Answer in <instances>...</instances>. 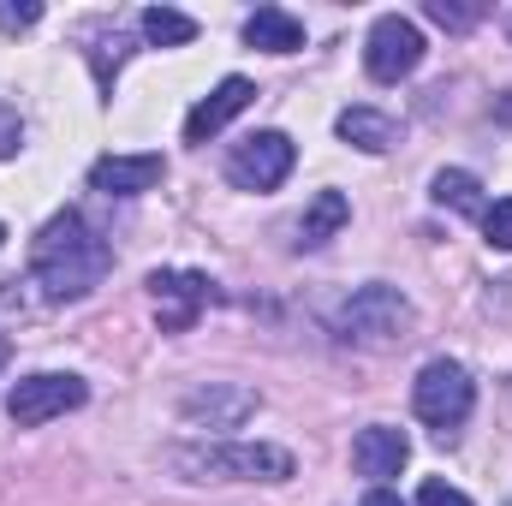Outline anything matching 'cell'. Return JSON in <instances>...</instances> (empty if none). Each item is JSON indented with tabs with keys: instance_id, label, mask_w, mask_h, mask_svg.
<instances>
[{
	"instance_id": "1",
	"label": "cell",
	"mask_w": 512,
	"mask_h": 506,
	"mask_svg": "<svg viewBox=\"0 0 512 506\" xmlns=\"http://www.w3.org/2000/svg\"><path fill=\"white\" fill-rule=\"evenodd\" d=\"M114 268V245L78 215V209H60L36 245H30V280L42 286L48 304H72V298H90Z\"/></svg>"
},
{
	"instance_id": "2",
	"label": "cell",
	"mask_w": 512,
	"mask_h": 506,
	"mask_svg": "<svg viewBox=\"0 0 512 506\" xmlns=\"http://www.w3.org/2000/svg\"><path fill=\"white\" fill-rule=\"evenodd\" d=\"M173 471L185 483H286L292 453L274 441H191L173 447Z\"/></svg>"
},
{
	"instance_id": "3",
	"label": "cell",
	"mask_w": 512,
	"mask_h": 506,
	"mask_svg": "<svg viewBox=\"0 0 512 506\" xmlns=\"http://www.w3.org/2000/svg\"><path fill=\"white\" fill-rule=\"evenodd\" d=\"M417 328V304L399 292V286H358L340 310H334V340L340 346H364V352H382V346H399L405 334Z\"/></svg>"
},
{
	"instance_id": "4",
	"label": "cell",
	"mask_w": 512,
	"mask_h": 506,
	"mask_svg": "<svg viewBox=\"0 0 512 506\" xmlns=\"http://www.w3.org/2000/svg\"><path fill=\"white\" fill-rule=\"evenodd\" d=\"M471 405H477V381L465 364H453V358H435V364H423L417 381H411V411L447 441L465 417H471Z\"/></svg>"
},
{
	"instance_id": "5",
	"label": "cell",
	"mask_w": 512,
	"mask_h": 506,
	"mask_svg": "<svg viewBox=\"0 0 512 506\" xmlns=\"http://www.w3.org/2000/svg\"><path fill=\"white\" fill-rule=\"evenodd\" d=\"M84 399H90L84 376L42 370V376L12 381V393H6V417H12L18 429H42V423H54V417H66V411H78Z\"/></svg>"
},
{
	"instance_id": "6",
	"label": "cell",
	"mask_w": 512,
	"mask_h": 506,
	"mask_svg": "<svg viewBox=\"0 0 512 506\" xmlns=\"http://www.w3.org/2000/svg\"><path fill=\"white\" fill-rule=\"evenodd\" d=\"M256 405H262V393L245 387V381H203V387H191L185 399H179V417H185V429H215V435H227V429H245L256 417Z\"/></svg>"
},
{
	"instance_id": "7",
	"label": "cell",
	"mask_w": 512,
	"mask_h": 506,
	"mask_svg": "<svg viewBox=\"0 0 512 506\" xmlns=\"http://www.w3.org/2000/svg\"><path fill=\"white\" fill-rule=\"evenodd\" d=\"M215 298V280L197 268H155L149 274V304H155V328L161 334H185Z\"/></svg>"
},
{
	"instance_id": "8",
	"label": "cell",
	"mask_w": 512,
	"mask_h": 506,
	"mask_svg": "<svg viewBox=\"0 0 512 506\" xmlns=\"http://www.w3.org/2000/svg\"><path fill=\"white\" fill-rule=\"evenodd\" d=\"M417 66H423V30L411 18H399V12H382L370 24V42H364V72L376 84H399Z\"/></svg>"
},
{
	"instance_id": "9",
	"label": "cell",
	"mask_w": 512,
	"mask_h": 506,
	"mask_svg": "<svg viewBox=\"0 0 512 506\" xmlns=\"http://www.w3.org/2000/svg\"><path fill=\"white\" fill-rule=\"evenodd\" d=\"M292 161H298V149H292L286 131H256V137H245V143L227 155V179H233L239 191H274V185L292 173Z\"/></svg>"
},
{
	"instance_id": "10",
	"label": "cell",
	"mask_w": 512,
	"mask_h": 506,
	"mask_svg": "<svg viewBox=\"0 0 512 506\" xmlns=\"http://www.w3.org/2000/svg\"><path fill=\"white\" fill-rule=\"evenodd\" d=\"M251 102H256L251 78H221V84H215V90L185 114V143H209V137H221V131L233 126Z\"/></svg>"
},
{
	"instance_id": "11",
	"label": "cell",
	"mask_w": 512,
	"mask_h": 506,
	"mask_svg": "<svg viewBox=\"0 0 512 506\" xmlns=\"http://www.w3.org/2000/svg\"><path fill=\"white\" fill-rule=\"evenodd\" d=\"M405 459H411V435H405V429L370 423V429H358V441H352V465H358V477H370L376 489H382L387 477L405 471Z\"/></svg>"
},
{
	"instance_id": "12",
	"label": "cell",
	"mask_w": 512,
	"mask_h": 506,
	"mask_svg": "<svg viewBox=\"0 0 512 506\" xmlns=\"http://www.w3.org/2000/svg\"><path fill=\"white\" fill-rule=\"evenodd\" d=\"M161 173H167L161 155H102L90 167V191H102V197H143V191L161 185Z\"/></svg>"
},
{
	"instance_id": "13",
	"label": "cell",
	"mask_w": 512,
	"mask_h": 506,
	"mask_svg": "<svg viewBox=\"0 0 512 506\" xmlns=\"http://www.w3.org/2000/svg\"><path fill=\"white\" fill-rule=\"evenodd\" d=\"M245 42L262 54H298L304 48V24L286 12V6H256L245 18Z\"/></svg>"
},
{
	"instance_id": "14",
	"label": "cell",
	"mask_w": 512,
	"mask_h": 506,
	"mask_svg": "<svg viewBox=\"0 0 512 506\" xmlns=\"http://www.w3.org/2000/svg\"><path fill=\"white\" fill-rule=\"evenodd\" d=\"M334 131H340L352 149H364V155H387V149L399 143V126L387 120L382 108H346V114L334 120Z\"/></svg>"
},
{
	"instance_id": "15",
	"label": "cell",
	"mask_w": 512,
	"mask_h": 506,
	"mask_svg": "<svg viewBox=\"0 0 512 506\" xmlns=\"http://www.w3.org/2000/svg\"><path fill=\"white\" fill-rule=\"evenodd\" d=\"M346 221H352V203H346L340 191H316V203H310V209H304V221H298V251L328 245Z\"/></svg>"
},
{
	"instance_id": "16",
	"label": "cell",
	"mask_w": 512,
	"mask_h": 506,
	"mask_svg": "<svg viewBox=\"0 0 512 506\" xmlns=\"http://www.w3.org/2000/svg\"><path fill=\"white\" fill-rule=\"evenodd\" d=\"M429 197H435L441 209H453V215H483V185H477V173H465V167H441V173L429 179Z\"/></svg>"
},
{
	"instance_id": "17",
	"label": "cell",
	"mask_w": 512,
	"mask_h": 506,
	"mask_svg": "<svg viewBox=\"0 0 512 506\" xmlns=\"http://www.w3.org/2000/svg\"><path fill=\"white\" fill-rule=\"evenodd\" d=\"M137 30H143V42H155V48H185V42L197 36V18H191V12H173V6H149V12L137 18Z\"/></svg>"
},
{
	"instance_id": "18",
	"label": "cell",
	"mask_w": 512,
	"mask_h": 506,
	"mask_svg": "<svg viewBox=\"0 0 512 506\" xmlns=\"http://www.w3.org/2000/svg\"><path fill=\"white\" fill-rule=\"evenodd\" d=\"M90 42H96V48H90L96 84H102V90H114V72L126 66V54H131V36L120 30V24H96V30H90Z\"/></svg>"
},
{
	"instance_id": "19",
	"label": "cell",
	"mask_w": 512,
	"mask_h": 506,
	"mask_svg": "<svg viewBox=\"0 0 512 506\" xmlns=\"http://www.w3.org/2000/svg\"><path fill=\"white\" fill-rule=\"evenodd\" d=\"M483 239H489L495 251H512V197L483 203Z\"/></svg>"
},
{
	"instance_id": "20",
	"label": "cell",
	"mask_w": 512,
	"mask_h": 506,
	"mask_svg": "<svg viewBox=\"0 0 512 506\" xmlns=\"http://www.w3.org/2000/svg\"><path fill=\"white\" fill-rule=\"evenodd\" d=\"M18 149H24V114H18V102L0 96V161H12Z\"/></svg>"
},
{
	"instance_id": "21",
	"label": "cell",
	"mask_w": 512,
	"mask_h": 506,
	"mask_svg": "<svg viewBox=\"0 0 512 506\" xmlns=\"http://www.w3.org/2000/svg\"><path fill=\"white\" fill-rule=\"evenodd\" d=\"M429 18H435L441 30H471L483 12H477V6H447V0H429Z\"/></svg>"
},
{
	"instance_id": "22",
	"label": "cell",
	"mask_w": 512,
	"mask_h": 506,
	"mask_svg": "<svg viewBox=\"0 0 512 506\" xmlns=\"http://www.w3.org/2000/svg\"><path fill=\"white\" fill-rule=\"evenodd\" d=\"M417 506H471V495H459L453 483H441V477H429V483L417 489Z\"/></svg>"
},
{
	"instance_id": "23",
	"label": "cell",
	"mask_w": 512,
	"mask_h": 506,
	"mask_svg": "<svg viewBox=\"0 0 512 506\" xmlns=\"http://www.w3.org/2000/svg\"><path fill=\"white\" fill-rule=\"evenodd\" d=\"M36 18H42L36 0H24V6H0V30H30Z\"/></svg>"
},
{
	"instance_id": "24",
	"label": "cell",
	"mask_w": 512,
	"mask_h": 506,
	"mask_svg": "<svg viewBox=\"0 0 512 506\" xmlns=\"http://www.w3.org/2000/svg\"><path fill=\"white\" fill-rule=\"evenodd\" d=\"M358 506H405V501H399L393 489H370V495H364V501H358Z\"/></svg>"
},
{
	"instance_id": "25",
	"label": "cell",
	"mask_w": 512,
	"mask_h": 506,
	"mask_svg": "<svg viewBox=\"0 0 512 506\" xmlns=\"http://www.w3.org/2000/svg\"><path fill=\"white\" fill-rule=\"evenodd\" d=\"M6 358H12V340H6V334H0V370H6Z\"/></svg>"
},
{
	"instance_id": "26",
	"label": "cell",
	"mask_w": 512,
	"mask_h": 506,
	"mask_svg": "<svg viewBox=\"0 0 512 506\" xmlns=\"http://www.w3.org/2000/svg\"><path fill=\"white\" fill-rule=\"evenodd\" d=\"M0 245H6V227H0Z\"/></svg>"
}]
</instances>
